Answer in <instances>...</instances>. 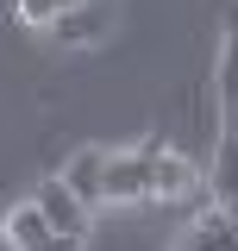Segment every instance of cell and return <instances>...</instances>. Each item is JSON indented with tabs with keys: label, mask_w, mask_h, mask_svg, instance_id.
I'll return each mask as SVG.
<instances>
[{
	"label": "cell",
	"mask_w": 238,
	"mask_h": 251,
	"mask_svg": "<svg viewBox=\"0 0 238 251\" xmlns=\"http://www.w3.org/2000/svg\"><path fill=\"white\" fill-rule=\"evenodd\" d=\"M201 188H207V170H194L188 151L157 145V201H182V195H201Z\"/></svg>",
	"instance_id": "obj_7"
},
{
	"label": "cell",
	"mask_w": 238,
	"mask_h": 251,
	"mask_svg": "<svg viewBox=\"0 0 238 251\" xmlns=\"http://www.w3.org/2000/svg\"><path fill=\"white\" fill-rule=\"evenodd\" d=\"M219 100H226V113L238 107V25L226 38V50H219Z\"/></svg>",
	"instance_id": "obj_9"
},
{
	"label": "cell",
	"mask_w": 238,
	"mask_h": 251,
	"mask_svg": "<svg viewBox=\"0 0 238 251\" xmlns=\"http://www.w3.org/2000/svg\"><path fill=\"white\" fill-rule=\"evenodd\" d=\"M113 0H82V6H69L63 19H50V38L57 44H100V38H113Z\"/></svg>",
	"instance_id": "obj_4"
},
{
	"label": "cell",
	"mask_w": 238,
	"mask_h": 251,
	"mask_svg": "<svg viewBox=\"0 0 238 251\" xmlns=\"http://www.w3.org/2000/svg\"><path fill=\"white\" fill-rule=\"evenodd\" d=\"M69 6H82V0H19V19H25V25H50Z\"/></svg>",
	"instance_id": "obj_10"
},
{
	"label": "cell",
	"mask_w": 238,
	"mask_h": 251,
	"mask_svg": "<svg viewBox=\"0 0 238 251\" xmlns=\"http://www.w3.org/2000/svg\"><path fill=\"white\" fill-rule=\"evenodd\" d=\"M107 157H113V151L88 145V151H75V157H69V163L57 170V176H63L69 188H75V195H82L88 207H107Z\"/></svg>",
	"instance_id": "obj_6"
},
{
	"label": "cell",
	"mask_w": 238,
	"mask_h": 251,
	"mask_svg": "<svg viewBox=\"0 0 238 251\" xmlns=\"http://www.w3.org/2000/svg\"><path fill=\"white\" fill-rule=\"evenodd\" d=\"M232 132H238V107H232Z\"/></svg>",
	"instance_id": "obj_11"
},
{
	"label": "cell",
	"mask_w": 238,
	"mask_h": 251,
	"mask_svg": "<svg viewBox=\"0 0 238 251\" xmlns=\"http://www.w3.org/2000/svg\"><path fill=\"white\" fill-rule=\"evenodd\" d=\"M0 239H6V251H82V239H69V232H63V226L44 214L38 201L6 207V220H0Z\"/></svg>",
	"instance_id": "obj_2"
},
{
	"label": "cell",
	"mask_w": 238,
	"mask_h": 251,
	"mask_svg": "<svg viewBox=\"0 0 238 251\" xmlns=\"http://www.w3.org/2000/svg\"><path fill=\"white\" fill-rule=\"evenodd\" d=\"M31 201H38L44 214L57 220L69 239H88V220H94V207H88V201H82V195H75L69 182H63V176H44V182H31Z\"/></svg>",
	"instance_id": "obj_3"
},
{
	"label": "cell",
	"mask_w": 238,
	"mask_h": 251,
	"mask_svg": "<svg viewBox=\"0 0 238 251\" xmlns=\"http://www.w3.org/2000/svg\"><path fill=\"white\" fill-rule=\"evenodd\" d=\"M207 195L219 201V207L238 214V132H232V126H226V138H219L213 157H207Z\"/></svg>",
	"instance_id": "obj_8"
},
{
	"label": "cell",
	"mask_w": 238,
	"mask_h": 251,
	"mask_svg": "<svg viewBox=\"0 0 238 251\" xmlns=\"http://www.w3.org/2000/svg\"><path fill=\"white\" fill-rule=\"evenodd\" d=\"M176 251H238V214L213 201L201 220H188V226H182Z\"/></svg>",
	"instance_id": "obj_5"
},
{
	"label": "cell",
	"mask_w": 238,
	"mask_h": 251,
	"mask_svg": "<svg viewBox=\"0 0 238 251\" xmlns=\"http://www.w3.org/2000/svg\"><path fill=\"white\" fill-rule=\"evenodd\" d=\"M138 201H157V145L107 157V207H138Z\"/></svg>",
	"instance_id": "obj_1"
}]
</instances>
